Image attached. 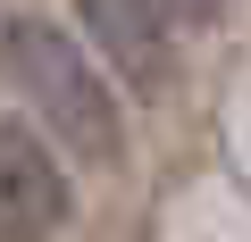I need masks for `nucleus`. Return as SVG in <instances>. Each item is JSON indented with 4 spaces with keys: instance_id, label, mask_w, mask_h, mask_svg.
<instances>
[{
    "instance_id": "1",
    "label": "nucleus",
    "mask_w": 251,
    "mask_h": 242,
    "mask_svg": "<svg viewBox=\"0 0 251 242\" xmlns=\"http://www.w3.org/2000/svg\"><path fill=\"white\" fill-rule=\"evenodd\" d=\"M0 67H9V84L34 100V117L84 159V167H109L117 159V100H109V75L92 67V50L50 25V17H17L9 34H0Z\"/></svg>"
},
{
    "instance_id": "2",
    "label": "nucleus",
    "mask_w": 251,
    "mask_h": 242,
    "mask_svg": "<svg viewBox=\"0 0 251 242\" xmlns=\"http://www.w3.org/2000/svg\"><path fill=\"white\" fill-rule=\"evenodd\" d=\"M67 217V176L34 142V126L0 117V242H50Z\"/></svg>"
},
{
    "instance_id": "3",
    "label": "nucleus",
    "mask_w": 251,
    "mask_h": 242,
    "mask_svg": "<svg viewBox=\"0 0 251 242\" xmlns=\"http://www.w3.org/2000/svg\"><path fill=\"white\" fill-rule=\"evenodd\" d=\"M75 17H84V42L126 75V84H143L159 92L176 75V42H168V0H75Z\"/></svg>"
},
{
    "instance_id": "4",
    "label": "nucleus",
    "mask_w": 251,
    "mask_h": 242,
    "mask_svg": "<svg viewBox=\"0 0 251 242\" xmlns=\"http://www.w3.org/2000/svg\"><path fill=\"white\" fill-rule=\"evenodd\" d=\"M168 17H184V25H209V17H226V0H168Z\"/></svg>"
}]
</instances>
